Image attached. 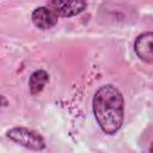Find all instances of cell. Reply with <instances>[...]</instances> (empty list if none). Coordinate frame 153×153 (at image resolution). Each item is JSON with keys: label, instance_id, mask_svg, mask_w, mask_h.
Wrapping results in <instances>:
<instances>
[{"label": "cell", "instance_id": "cell-1", "mask_svg": "<svg viewBox=\"0 0 153 153\" xmlns=\"http://www.w3.org/2000/svg\"><path fill=\"white\" fill-rule=\"evenodd\" d=\"M94 118L103 133L116 134L124 118V100L120 90L112 85H103L97 90L92 100Z\"/></svg>", "mask_w": 153, "mask_h": 153}, {"label": "cell", "instance_id": "cell-2", "mask_svg": "<svg viewBox=\"0 0 153 153\" xmlns=\"http://www.w3.org/2000/svg\"><path fill=\"white\" fill-rule=\"evenodd\" d=\"M6 136L11 141L31 151H43L45 148L44 139L37 131L25 127H13L6 131Z\"/></svg>", "mask_w": 153, "mask_h": 153}, {"label": "cell", "instance_id": "cell-3", "mask_svg": "<svg viewBox=\"0 0 153 153\" xmlns=\"http://www.w3.org/2000/svg\"><path fill=\"white\" fill-rule=\"evenodd\" d=\"M59 18H71L82 13L87 8L86 0H49L47 5Z\"/></svg>", "mask_w": 153, "mask_h": 153}, {"label": "cell", "instance_id": "cell-4", "mask_svg": "<svg viewBox=\"0 0 153 153\" xmlns=\"http://www.w3.org/2000/svg\"><path fill=\"white\" fill-rule=\"evenodd\" d=\"M134 50L141 61L153 65V32L148 31L139 35L134 42Z\"/></svg>", "mask_w": 153, "mask_h": 153}, {"label": "cell", "instance_id": "cell-5", "mask_svg": "<svg viewBox=\"0 0 153 153\" xmlns=\"http://www.w3.org/2000/svg\"><path fill=\"white\" fill-rule=\"evenodd\" d=\"M31 20L36 27H38L41 30H49L56 25L59 17L48 6H41L32 11Z\"/></svg>", "mask_w": 153, "mask_h": 153}, {"label": "cell", "instance_id": "cell-6", "mask_svg": "<svg viewBox=\"0 0 153 153\" xmlns=\"http://www.w3.org/2000/svg\"><path fill=\"white\" fill-rule=\"evenodd\" d=\"M49 82V74L44 69H37L29 78V88L31 94H38Z\"/></svg>", "mask_w": 153, "mask_h": 153}, {"label": "cell", "instance_id": "cell-7", "mask_svg": "<svg viewBox=\"0 0 153 153\" xmlns=\"http://www.w3.org/2000/svg\"><path fill=\"white\" fill-rule=\"evenodd\" d=\"M149 152H153V143H152L151 147H149Z\"/></svg>", "mask_w": 153, "mask_h": 153}]
</instances>
